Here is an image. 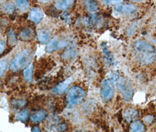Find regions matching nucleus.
Wrapping results in <instances>:
<instances>
[{
    "mask_svg": "<svg viewBox=\"0 0 156 132\" xmlns=\"http://www.w3.org/2000/svg\"><path fill=\"white\" fill-rule=\"evenodd\" d=\"M27 102L26 100L21 99V100H14L11 103V105L14 108L16 109L23 108L26 106Z\"/></svg>",
    "mask_w": 156,
    "mask_h": 132,
    "instance_id": "obj_19",
    "label": "nucleus"
},
{
    "mask_svg": "<svg viewBox=\"0 0 156 132\" xmlns=\"http://www.w3.org/2000/svg\"><path fill=\"white\" fill-rule=\"evenodd\" d=\"M117 89L122 97L126 101H130L133 96V87L130 82L126 78H122L118 80Z\"/></svg>",
    "mask_w": 156,
    "mask_h": 132,
    "instance_id": "obj_4",
    "label": "nucleus"
},
{
    "mask_svg": "<svg viewBox=\"0 0 156 132\" xmlns=\"http://www.w3.org/2000/svg\"><path fill=\"white\" fill-rule=\"evenodd\" d=\"M8 67V62L7 60L0 61V77H2L6 73Z\"/></svg>",
    "mask_w": 156,
    "mask_h": 132,
    "instance_id": "obj_20",
    "label": "nucleus"
},
{
    "mask_svg": "<svg viewBox=\"0 0 156 132\" xmlns=\"http://www.w3.org/2000/svg\"><path fill=\"white\" fill-rule=\"evenodd\" d=\"M85 96L86 92L82 88L76 86H72L67 92V103L69 107L75 106L83 101Z\"/></svg>",
    "mask_w": 156,
    "mask_h": 132,
    "instance_id": "obj_3",
    "label": "nucleus"
},
{
    "mask_svg": "<svg viewBox=\"0 0 156 132\" xmlns=\"http://www.w3.org/2000/svg\"><path fill=\"white\" fill-rule=\"evenodd\" d=\"M124 116L127 122H131L138 117L139 113L138 111L135 109L127 108L124 112Z\"/></svg>",
    "mask_w": 156,
    "mask_h": 132,
    "instance_id": "obj_10",
    "label": "nucleus"
},
{
    "mask_svg": "<svg viewBox=\"0 0 156 132\" xmlns=\"http://www.w3.org/2000/svg\"><path fill=\"white\" fill-rule=\"evenodd\" d=\"M59 49V41L57 38L52 39L47 44L46 50L48 52H53Z\"/></svg>",
    "mask_w": 156,
    "mask_h": 132,
    "instance_id": "obj_16",
    "label": "nucleus"
},
{
    "mask_svg": "<svg viewBox=\"0 0 156 132\" xmlns=\"http://www.w3.org/2000/svg\"><path fill=\"white\" fill-rule=\"evenodd\" d=\"M47 132H63L67 129V125L61 123V119L57 115H52L47 120Z\"/></svg>",
    "mask_w": 156,
    "mask_h": 132,
    "instance_id": "obj_5",
    "label": "nucleus"
},
{
    "mask_svg": "<svg viewBox=\"0 0 156 132\" xmlns=\"http://www.w3.org/2000/svg\"><path fill=\"white\" fill-rule=\"evenodd\" d=\"M144 124L139 120L134 121L131 125V132H145Z\"/></svg>",
    "mask_w": 156,
    "mask_h": 132,
    "instance_id": "obj_14",
    "label": "nucleus"
},
{
    "mask_svg": "<svg viewBox=\"0 0 156 132\" xmlns=\"http://www.w3.org/2000/svg\"><path fill=\"white\" fill-rule=\"evenodd\" d=\"M32 132H41V129H40V128L38 126H34L32 128Z\"/></svg>",
    "mask_w": 156,
    "mask_h": 132,
    "instance_id": "obj_26",
    "label": "nucleus"
},
{
    "mask_svg": "<svg viewBox=\"0 0 156 132\" xmlns=\"http://www.w3.org/2000/svg\"><path fill=\"white\" fill-rule=\"evenodd\" d=\"M8 41L11 45L16 44V34L15 32L13 30H11L9 33V38Z\"/></svg>",
    "mask_w": 156,
    "mask_h": 132,
    "instance_id": "obj_23",
    "label": "nucleus"
},
{
    "mask_svg": "<svg viewBox=\"0 0 156 132\" xmlns=\"http://www.w3.org/2000/svg\"><path fill=\"white\" fill-rule=\"evenodd\" d=\"M32 59V52L28 49H25L16 55L11 62L9 69L14 72L25 70L28 67Z\"/></svg>",
    "mask_w": 156,
    "mask_h": 132,
    "instance_id": "obj_2",
    "label": "nucleus"
},
{
    "mask_svg": "<svg viewBox=\"0 0 156 132\" xmlns=\"http://www.w3.org/2000/svg\"><path fill=\"white\" fill-rule=\"evenodd\" d=\"M43 17V12L40 8H32L30 12V19L35 23H39L42 21Z\"/></svg>",
    "mask_w": 156,
    "mask_h": 132,
    "instance_id": "obj_8",
    "label": "nucleus"
},
{
    "mask_svg": "<svg viewBox=\"0 0 156 132\" xmlns=\"http://www.w3.org/2000/svg\"><path fill=\"white\" fill-rule=\"evenodd\" d=\"M47 117V113L44 110H39L34 113L31 116V119L34 123H37L43 122Z\"/></svg>",
    "mask_w": 156,
    "mask_h": 132,
    "instance_id": "obj_9",
    "label": "nucleus"
},
{
    "mask_svg": "<svg viewBox=\"0 0 156 132\" xmlns=\"http://www.w3.org/2000/svg\"><path fill=\"white\" fill-rule=\"evenodd\" d=\"M2 9L4 12L7 13H12L15 10V5L11 3V2H8L4 4V5L2 7Z\"/></svg>",
    "mask_w": 156,
    "mask_h": 132,
    "instance_id": "obj_21",
    "label": "nucleus"
},
{
    "mask_svg": "<svg viewBox=\"0 0 156 132\" xmlns=\"http://www.w3.org/2000/svg\"><path fill=\"white\" fill-rule=\"evenodd\" d=\"M114 93L115 90L112 80H103L101 87V94L102 98L105 101H109L113 98Z\"/></svg>",
    "mask_w": 156,
    "mask_h": 132,
    "instance_id": "obj_6",
    "label": "nucleus"
},
{
    "mask_svg": "<svg viewBox=\"0 0 156 132\" xmlns=\"http://www.w3.org/2000/svg\"><path fill=\"white\" fill-rule=\"evenodd\" d=\"M5 43L4 41H1L0 42V55L1 54L5 49Z\"/></svg>",
    "mask_w": 156,
    "mask_h": 132,
    "instance_id": "obj_25",
    "label": "nucleus"
},
{
    "mask_svg": "<svg viewBox=\"0 0 156 132\" xmlns=\"http://www.w3.org/2000/svg\"><path fill=\"white\" fill-rule=\"evenodd\" d=\"M50 32L45 29H41L38 32V38L42 43H47L50 39Z\"/></svg>",
    "mask_w": 156,
    "mask_h": 132,
    "instance_id": "obj_13",
    "label": "nucleus"
},
{
    "mask_svg": "<svg viewBox=\"0 0 156 132\" xmlns=\"http://www.w3.org/2000/svg\"><path fill=\"white\" fill-rule=\"evenodd\" d=\"M72 82V78H68L66 80H64L62 82L60 83L58 85L56 86L55 87L52 89V93L55 95H61L68 90L69 86H70Z\"/></svg>",
    "mask_w": 156,
    "mask_h": 132,
    "instance_id": "obj_7",
    "label": "nucleus"
},
{
    "mask_svg": "<svg viewBox=\"0 0 156 132\" xmlns=\"http://www.w3.org/2000/svg\"><path fill=\"white\" fill-rule=\"evenodd\" d=\"M134 49L138 61L142 64L149 65L156 59V49L147 41H137L134 45Z\"/></svg>",
    "mask_w": 156,
    "mask_h": 132,
    "instance_id": "obj_1",
    "label": "nucleus"
},
{
    "mask_svg": "<svg viewBox=\"0 0 156 132\" xmlns=\"http://www.w3.org/2000/svg\"><path fill=\"white\" fill-rule=\"evenodd\" d=\"M34 75V65L30 64L23 70V78L28 83H31L33 81Z\"/></svg>",
    "mask_w": 156,
    "mask_h": 132,
    "instance_id": "obj_11",
    "label": "nucleus"
},
{
    "mask_svg": "<svg viewBox=\"0 0 156 132\" xmlns=\"http://www.w3.org/2000/svg\"><path fill=\"white\" fill-rule=\"evenodd\" d=\"M33 36V31L31 28H27L21 32L20 34L21 38L23 41H28L32 38Z\"/></svg>",
    "mask_w": 156,
    "mask_h": 132,
    "instance_id": "obj_17",
    "label": "nucleus"
},
{
    "mask_svg": "<svg viewBox=\"0 0 156 132\" xmlns=\"http://www.w3.org/2000/svg\"><path fill=\"white\" fill-rule=\"evenodd\" d=\"M0 84H1V81H0Z\"/></svg>",
    "mask_w": 156,
    "mask_h": 132,
    "instance_id": "obj_27",
    "label": "nucleus"
},
{
    "mask_svg": "<svg viewBox=\"0 0 156 132\" xmlns=\"http://www.w3.org/2000/svg\"><path fill=\"white\" fill-rule=\"evenodd\" d=\"M123 9L127 13H130L134 11V10L136 9V7L134 5H132V4L126 5L124 8H123Z\"/></svg>",
    "mask_w": 156,
    "mask_h": 132,
    "instance_id": "obj_24",
    "label": "nucleus"
},
{
    "mask_svg": "<svg viewBox=\"0 0 156 132\" xmlns=\"http://www.w3.org/2000/svg\"><path fill=\"white\" fill-rule=\"evenodd\" d=\"M16 3L18 8L23 11H27L30 8V4L28 1H16Z\"/></svg>",
    "mask_w": 156,
    "mask_h": 132,
    "instance_id": "obj_18",
    "label": "nucleus"
},
{
    "mask_svg": "<svg viewBox=\"0 0 156 132\" xmlns=\"http://www.w3.org/2000/svg\"><path fill=\"white\" fill-rule=\"evenodd\" d=\"M74 4V1H58L55 2V7L59 10H66L70 8Z\"/></svg>",
    "mask_w": 156,
    "mask_h": 132,
    "instance_id": "obj_12",
    "label": "nucleus"
},
{
    "mask_svg": "<svg viewBox=\"0 0 156 132\" xmlns=\"http://www.w3.org/2000/svg\"><path fill=\"white\" fill-rule=\"evenodd\" d=\"M87 5L88 9L91 12H94L98 9V4L94 1H87Z\"/></svg>",
    "mask_w": 156,
    "mask_h": 132,
    "instance_id": "obj_22",
    "label": "nucleus"
},
{
    "mask_svg": "<svg viewBox=\"0 0 156 132\" xmlns=\"http://www.w3.org/2000/svg\"><path fill=\"white\" fill-rule=\"evenodd\" d=\"M30 111L28 109H23L16 115V119L22 122H26L30 118Z\"/></svg>",
    "mask_w": 156,
    "mask_h": 132,
    "instance_id": "obj_15",
    "label": "nucleus"
}]
</instances>
